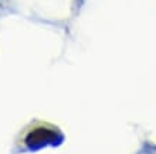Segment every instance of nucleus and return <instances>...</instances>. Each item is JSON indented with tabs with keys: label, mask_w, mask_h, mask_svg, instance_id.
<instances>
[{
	"label": "nucleus",
	"mask_w": 156,
	"mask_h": 154,
	"mask_svg": "<svg viewBox=\"0 0 156 154\" xmlns=\"http://www.w3.org/2000/svg\"><path fill=\"white\" fill-rule=\"evenodd\" d=\"M64 140L66 136L57 126L44 123L27 132L24 136V147L30 153H36L47 147H60Z\"/></svg>",
	"instance_id": "f257e3e1"
},
{
	"label": "nucleus",
	"mask_w": 156,
	"mask_h": 154,
	"mask_svg": "<svg viewBox=\"0 0 156 154\" xmlns=\"http://www.w3.org/2000/svg\"><path fill=\"white\" fill-rule=\"evenodd\" d=\"M3 4H4V0H0V10H2V7H3Z\"/></svg>",
	"instance_id": "f03ea898"
}]
</instances>
